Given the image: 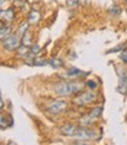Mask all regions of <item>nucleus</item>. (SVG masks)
Segmentation results:
<instances>
[{
    "mask_svg": "<svg viewBox=\"0 0 127 145\" xmlns=\"http://www.w3.org/2000/svg\"><path fill=\"white\" fill-rule=\"evenodd\" d=\"M83 87L84 84L77 82V81H69V82L61 81V82H58L53 86V91L59 96H68L72 94L79 93L83 89Z\"/></svg>",
    "mask_w": 127,
    "mask_h": 145,
    "instance_id": "1",
    "label": "nucleus"
},
{
    "mask_svg": "<svg viewBox=\"0 0 127 145\" xmlns=\"http://www.w3.org/2000/svg\"><path fill=\"white\" fill-rule=\"evenodd\" d=\"M97 98V95L93 91H85V93H81L79 95H77L74 98H73V103L78 106H81V105H86L91 102H93L94 99Z\"/></svg>",
    "mask_w": 127,
    "mask_h": 145,
    "instance_id": "2",
    "label": "nucleus"
},
{
    "mask_svg": "<svg viewBox=\"0 0 127 145\" xmlns=\"http://www.w3.org/2000/svg\"><path fill=\"white\" fill-rule=\"evenodd\" d=\"M97 136H98V133L95 131L81 126V128H77L75 129V131H74V133H73L72 137L81 139V140H91V139H95Z\"/></svg>",
    "mask_w": 127,
    "mask_h": 145,
    "instance_id": "3",
    "label": "nucleus"
},
{
    "mask_svg": "<svg viewBox=\"0 0 127 145\" xmlns=\"http://www.w3.org/2000/svg\"><path fill=\"white\" fill-rule=\"evenodd\" d=\"M67 108V103L64 99H57V101H52L50 104L46 105V111L51 115H58L62 112Z\"/></svg>",
    "mask_w": 127,
    "mask_h": 145,
    "instance_id": "4",
    "label": "nucleus"
},
{
    "mask_svg": "<svg viewBox=\"0 0 127 145\" xmlns=\"http://www.w3.org/2000/svg\"><path fill=\"white\" fill-rule=\"evenodd\" d=\"M21 44V38L18 36L17 34L15 35H10L7 36L6 39L3 40V46L6 50H17L18 47Z\"/></svg>",
    "mask_w": 127,
    "mask_h": 145,
    "instance_id": "5",
    "label": "nucleus"
},
{
    "mask_svg": "<svg viewBox=\"0 0 127 145\" xmlns=\"http://www.w3.org/2000/svg\"><path fill=\"white\" fill-rule=\"evenodd\" d=\"M118 74H119V87H118V90L121 94H125L127 91V71L125 69H119Z\"/></svg>",
    "mask_w": 127,
    "mask_h": 145,
    "instance_id": "6",
    "label": "nucleus"
},
{
    "mask_svg": "<svg viewBox=\"0 0 127 145\" xmlns=\"http://www.w3.org/2000/svg\"><path fill=\"white\" fill-rule=\"evenodd\" d=\"M14 19V11L12 8H7V10L0 11V21L3 25H10Z\"/></svg>",
    "mask_w": 127,
    "mask_h": 145,
    "instance_id": "7",
    "label": "nucleus"
},
{
    "mask_svg": "<svg viewBox=\"0 0 127 145\" xmlns=\"http://www.w3.org/2000/svg\"><path fill=\"white\" fill-rule=\"evenodd\" d=\"M40 20V13L37 10H31L28 13V16H27V21H28L30 25H35L38 24Z\"/></svg>",
    "mask_w": 127,
    "mask_h": 145,
    "instance_id": "8",
    "label": "nucleus"
},
{
    "mask_svg": "<svg viewBox=\"0 0 127 145\" xmlns=\"http://www.w3.org/2000/svg\"><path fill=\"white\" fill-rule=\"evenodd\" d=\"M75 126L73 124H65V125H62L61 128H60V131L61 133H64L65 136H68V137H72L75 131Z\"/></svg>",
    "mask_w": 127,
    "mask_h": 145,
    "instance_id": "9",
    "label": "nucleus"
},
{
    "mask_svg": "<svg viewBox=\"0 0 127 145\" xmlns=\"http://www.w3.org/2000/svg\"><path fill=\"white\" fill-rule=\"evenodd\" d=\"M30 54V46H25V44H20L17 49V55L19 57H27Z\"/></svg>",
    "mask_w": 127,
    "mask_h": 145,
    "instance_id": "10",
    "label": "nucleus"
},
{
    "mask_svg": "<svg viewBox=\"0 0 127 145\" xmlns=\"http://www.w3.org/2000/svg\"><path fill=\"white\" fill-rule=\"evenodd\" d=\"M11 27H8L6 25H3V26H0V40H4L6 39L7 36H10L11 35Z\"/></svg>",
    "mask_w": 127,
    "mask_h": 145,
    "instance_id": "11",
    "label": "nucleus"
},
{
    "mask_svg": "<svg viewBox=\"0 0 127 145\" xmlns=\"http://www.w3.org/2000/svg\"><path fill=\"white\" fill-rule=\"evenodd\" d=\"M67 75H68V76H72V77H78V76L85 75V72L81 71V70L78 69V68H75V67H71V68H68V70H67Z\"/></svg>",
    "mask_w": 127,
    "mask_h": 145,
    "instance_id": "12",
    "label": "nucleus"
},
{
    "mask_svg": "<svg viewBox=\"0 0 127 145\" xmlns=\"http://www.w3.org/2000/svg\"><path fill=\"white\" fill-rule=\"evenodd\" d=\"M101 114H103V106H95L92 111H91L89 114H88V116L92 118L93 121L94 120H97L98 117H100L101 116Z\"/></svg>",
    "mask_w": 127,
    "mask_h": 145,
    "instance_id": "13",
    "label": "nucleus"
},
{
    "mask_svg": "<svg viewBox=\"0 0 127 145\" xmlns=\"http://www.w3.org/2000/svg\"><path fill=\"white\" fill-rule=\"evenodd\" d=\"M28 26H30V24H28V21H25V22H21L20 24V26L18 27V36H20V38H22V35L27 32V29H28Z\"/></svg>",
    "mask_w": 127,
    "mask_h": 145,
    "instance_id": "14",
    "label": "nucleus"
},
{
    "mask_svg": "<svg viewBox=\"0 0 127 145\" xmlns=\"http://www.w3.org/2000/svg\"><path fill=\"white\" fill-rule=\"evenodd\" d=\"M48 65L51 66V67H53V68H60L62 65H64V62L60 60V59H57V57H51L50 60H48Z\"/></svg>",
    "mask_w": 127,
    "mask_h": 145,
    "instance_id": "15",
    "label": "nucleus"
},
{
    "mask_svg": "<svg viewBox=\"0 0 127 145\" xmlns=\"http://www.w3.org/2000/svg\"><path fill=\"white\" fill-rule=\"evenodd\" d=\"M48 65V60L44 59V57H35L33 61V66H38V67H42V66H47Z\"/></svg>",
    "mask_w": 127,
    "mask_h": 145,
    "instance_id": "16",
    "label": "nucleus"
},
{
    "mask_svg": "<svg viewBox=\"0 0 127 145\" xmlns=\"http://www.w3.org/2000/svg\"><path fill=\"white\" fill-rule=\"evenodd\" d=\"M40 49L41 48H40L39 44H31L30 46V55L35 57V55H38V54L40 53Z\"/></svg>",
    "mask_w": 127,
    "mask_h": 145,
    "instance_id": "17",
    "label": "nucleus"
},
{
    "mask_svg": "<svg viewBox=\"0 0 127 145\" xmlns=\"http://www.w3.org/2000/svg\"><path fill=\"white\" fill-rule=\"evenodd\" d=\"M21 44H25V46H31V35L28 33H25L21 38Z\"/></svg>",
    "mask_w": 127,
    "mask_h": 145,
    "instance_id": "18",
    "label": "nucleus"
},
{
    "mask_svg": "<svg viewBox=\"0 0 127 145\" xmlns=\"http://www.w3.org/2000/svg\"><path fill=\"white\" fill-rule=\"evenodd\" d=\"M125 48H126V44H119V46H116V47H114V48H112V49H110L107 53H115V52H121V50H125Z\"/></svg>",
    "mask_w": 127,
    "mask_h": 145,
    "instance_id": "19",
    "label": "nucleus"
},
{
    "mask_svg": "<svg viewBox=\"0 0 127 145\" xmlns=\"http://www.w3.org/2000/svg\"><path fill=\"white\" fill-rule=\"evenodd\" d=\"M66 5L68 7H77L79 5V0H66Z\"/></svg>",
    "mask_w": 127,
    "mask_h": 145,
    "instance_id": "20",
    "label": "nucleus"
},
{
    "mask_svg": "<svg viewBox=\"0 0 127 145\" xmlns=\"http://www.w3.org/2000/svg\"><path fill=\"white\" fill-rule=\"evenodd\" d=\"M110 12L111 14H113V15H118V14H120V12H121V10L119 7H116V6H113L112 8H110Z\"/></svg>",
    "mask_w": 127,
    "mask_h": 145,
    "instance_id": "21",
    "label": "nucleus"
},
{
    "mask_svg": "<svg viewBox=\"0 0 127 145\" xmlns=\"http://www.w3.org/2000/svg\"><path fill=\"white\" fill-rule=\"evenodd\" d=\"M86 86H87L89 89H95V88H97V83L94 82L93 80H88L87 82H86Z\"/></svg>",
    "mask_w": 127,
    "mask_h": 145,
    "instance_id": "22",
    "label": "nucleus"
},
{
    "mask_svg": "<svg viewBox=\"0 0 127 145\" xmlns=\"http://www.w3.org/2000/svg\"><path fill=\"white\" fill-rule=\"evenodd\" d=\"M120 60L124 63H127V52L126 50H121V53H120Z\"/></svg>",
    "mask_w": 127,
    "mask_h": 145,
    "instance_id": "23",
    "label": "nucleus"
},
{
    "mask_svg": "<svg viewBox=\"0 0 127 145\" xmlns=\"http://www.w3.org/2000/svg\"><path fill=\"white\" fill-rule=\"evenodd\" d=\"M0 125H1V126H6V120H5V117L1 116V114H0Z\"/></svg>",
    "mask_w": 127,
    "mask_h": 145,
    "instance_id": "24",
    "label": "nucleus"
},
{
    "mask_svg": "<svg viewBox=\"0 0 127 145\" xmlns=\"http://www.w3.org/2000/svg\"><path fill=\"white\" fill-rule=\"evenodd\" d=\"M35 1H38V0H35Z\"/></svg>",
    "mask_w": 127,
    "mask_h": 145,
    "instance_id": "25",
    "label": "nucleus"
},
{
    "mask_svg": "<svg viewBox=\"0 0 127 145\" xmlns=\"http://www.w3.org/2000/svg\"><path fill=\"white\" fill-rule=\"evenodd\" d=\"M126 3H127V0H126Z\"/></svg>",
    "mask_w": 127,
    "mask_h": 145,
    "instance_id": "26",
    "label": "nucleus"
}]
</instances>
